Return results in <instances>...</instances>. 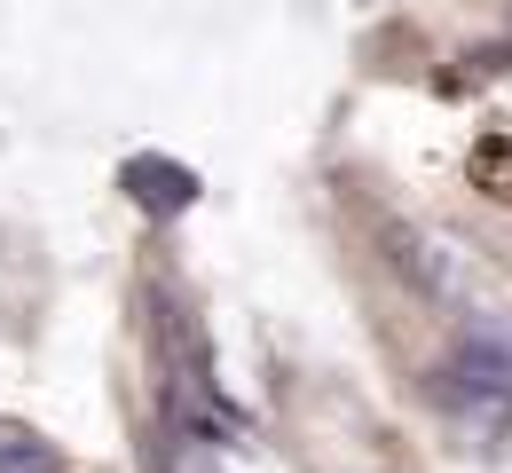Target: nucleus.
Masks as SVG:
<instances>
[{
    "label": "nucleus",
    "mask_w": 512,
    "mask_h": 473,
    "mask_svg": "<svg viewBox=\"0 0 512 473\" xmlns=\"http://www.w3.org/2000/svg\"><path fill=\"white\" fill-rule=\"evenodd\" d=\"M465 182H473L489 205H512V135H481V142H473Z\"/></svg>",
    "instance_id": "obj_1"
}]
</instances>
